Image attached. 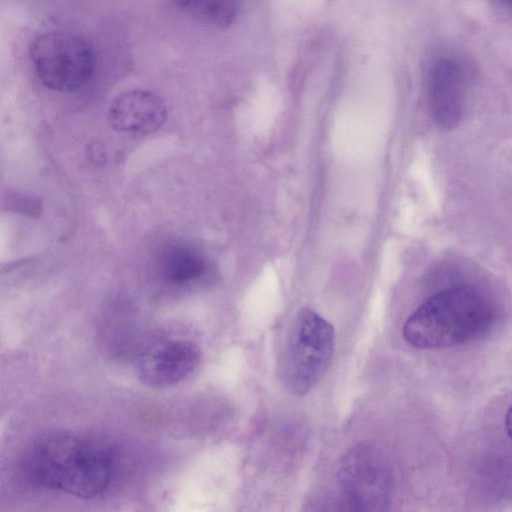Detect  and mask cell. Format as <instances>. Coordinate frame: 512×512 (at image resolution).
Here are the masks:
<instances>
[{"mask_svg": "<svg viewBox=\"0 0 512 512\" xmlns=\"http://www.w3.org/2000/svg\"><path fill=\"white\" fill-rule=\"evenodd\" d=\"M494 320V307L477 288L457 285L424 301L403 325V337L421 349L445 348L483 335Z\"/></svg>", "mask_w": 512, "mask_h": 512, "instance_id": "obj_2", "label": "cell"}, {"mask_svg": "<svg viewBox=\"0 0 512 512\" xmlns=\"http://www.w3.org/2000/svg\"><path fill=\"white\" fill-rule=\"evenodd\" d=\"M201 352L198 346L184 339H169L149 348L139 361L142 381L153 387L177 384L198 367Z\"/></svg>", "mask_w": 512, "mask_h": 512, "instance_id": "obj_7", "label": "cell"}, {"mask_svg": "<svg viewBox=\"0 0 512 512\" xmlns=\"http://www.w3.org/2000/svg\"><path fill=\"white\" fill-rule=\"evenodd\" d=\"M338 484L347 509L387 510L392 498L393 475L384 451L368 443L349 450L339 466Z\"/></svg>", "mask_w": 512, "mask_h": 512, "instance_id": "obj_5", "label": "cell"}, {"mask_svg": "<svg viewBox=\"0 0 512 512\" xmlns=\"http://www.w3.org/2000/svg\"><path fill=\"white\" fill-rule=\"evenodd\" d=\"M475 75L472 60L456 50L440 51L429 61L425 92L430 114L438 126L452 129L460 123Z\"/></svg>", "mask_w": 512, "mask_h": 512, "instance_id": "obj_6", "label": "cell"}, {"mask_svg": "<svg viewBox=\"0 0 512 512\" xmlns=\"http://www.w3.org/2000/svg\"><path fill=\"white\" fill-rule=\"evenodd\" d=\"M239 9L240 0H205L190 16L203 24L225 28L236 20Z\"/></svg>", "mask_w": 512, "mask_h": 512, "instance_id": "obj_10", "label": "cell"}, {"mask_svg": "<svg viewBox=\"0 0 512 512\" xmlns=\"http://www.w3.org/2000/svg\"><path fill=\"white\" fill-rule=\"evenodd\" d=\"M29 56L41 83L59 92L81 89L91 80L96 68L91 44L69 32L38 35L30 45Z\"/></svg>", "mask_w": 512, "mask_h": 512, "instance_id": "obj_4", "label": "cell"}, {"mask_svg": "<svg viewBox=\"0 0 512 512\" xmlns=\"http://www.w3.org/2000/svg\"><path fill=\"white\" fill-rule=\"evenodd\" d=\"M158 264L163 279L173 285L191 283L206 271V261L202 255L183 245H170L164 248Z\"/></svg>", "mask_w": 512, "mask_h": 512, "instance_id": "obj_9", "label": "cell"}, {"mask_svg": "<svg viewBox=\"0 0 512 512\" xmlns=\"http://www.w3.org/2000/svg\"><path fill=\"white\" fill-rule=\"evenodd\" d=\"M205 0H173L175 6L190 15Z\"/></svg>", "mask_w": 512, "mask_h": 512, "instance_id": "obj_11", "label": "cell"}, {"mask_svg": "<svg viewBox=\"0 0 512 512\" xmlns=\"http://www.w3.org/2000/svg\"><path fill=\"white\" fill-rule=\"evenodd\" d=\"M167 110L162 99L144 89H132L116 96L108 110V122L119 133L144 136L165 122Z\"/></svg>", "mask_w": 512, "mask_h": 512, "instance_id": "obj_8", "label": "cell"}, {"mask_svg": "<svg viewBox=\"0 0 512 512\" xmlns=\"http://www.w3.org/2000/svg\"><path fill=\"white\" fill-rule=\"evenodd\" d=\"M114 451L94 437L55 431L33 441L21 460L31 484L79 498L103 494L117 474Z\"/></svg>", "mask_w": 512, "mask_h": 512, "instance_id": "obj_1", "label": "cell"}, {"mask_svg": "<svg viewBox=\"0 0 512 512\" xmlns=\"http://www.w3.org/2000/svg\"><path fill=\"white\" fill-rule=\"evenodd\" d=\"M335 347L333 326L304 307L292 325L281 358V377L294 394L312 390L328 370Z\"/></svg>", "mask_w": 512, "mask_h": 512, "instance_id": "obj_3", "label": "cell"}, {"mask_svg": "<svg viewBox=\"0 0 512 512\" xmlns=\"http://www.w3.org/2000/svg\"><path fill=\"white\" fill-rule=\"evenodd\" d=\"M498 1L507 6H512V0H498Z\"/></svg>", "mask_w": 512, "mask_h": 512, "instance_id": "obj_13", "label": "cell"}, {"mask_svg": "<svg viewBox=\"0 0 512 512\" xmlns=\"http://www.w3.org/2000/svg\"><path fill=\"white\" fill-rule=\"evenodd\" d=\"M504 425L508 436L512 440V404L506 412Z\"/></svg>", "mask_w": 512, "mask_h": 512, "instance_id": "obj_12", "label": "cell"}]
</instances>
